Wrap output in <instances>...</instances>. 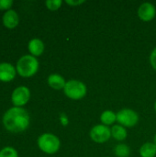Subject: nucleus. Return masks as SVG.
Instances as JSON below:
<instances>
[{"label": "nucleus", "mask_w": 156, "mask_h": 157, "mask_svg": "<svg viewBox=\"0 0 156 157\" xmlns=\"http://www.w3.org/2000/svg\"><path fill=\"white\" fill-rule=\"evenodd\" d=\"M38 147L40 148V151L47 155H54L56 154L61 147V141L60 139L49 132H45L41 134L37 141Z\"/></svg>", "instance_id": "obj_3"}, {"label": "nucleus", "mask_w": 156, "mask_h": 157, "mask_svg": "<svg viewBox=\"0 0 156 157\" xmlns=\"http://www.w3.org/2000/svg\"><path fill=\"white\" fill-rule=\"evenodd\" d=\"M13 6L12 0H0V10H9Z\"/></svg>", "instance_id": "obj_19"}, {"label": "nucleus", "mask_w": 156, "mask_h": 157, "mask_svg": "<svg viewBox=\"0 0 156 157\" xmlns=\"http://www.w3.org/2000/svg\"><path fill=\"white\" fill-rule=\"evenodd\" d=\"M16 66L10 63H0V81L1 82H10L17 75Z\"/></svg>", "instance_id": "obj_9"}, {"label": "nucleus", "mask_w": 156, "mask_h": 157, "mask_svg": "<svg viewBox=\"0 0 156 157\" xmlns=\"http://www.w3.org/2000/svg\"><path fill=\"white\" fill-rule=\"evenodd\" d=\"M117 121L125 128H131L139 122V115L131 109H122L117 113Z\"/></svg>", "instance_id": "obj_5"}, {"label": "nucleus", "mask_w": 156, "mask_h": 157, "mask_svg": "<svg viewBox=\"0 0 156 157\" xmlns=\"http://www.w3.org/2000/svg\"><path fill=\"white\" fill-rule=\"evenodd\" d=\"M45 5H46L47 8L49 10L56 11V10H58L62 6L63 1L62 0H47L45 2Z\"/></svg>", "instance_id": "obj_18"}, {"label": "nucleus", "mask_w": 156, "mask_h": 157, "mask_svg": "<svg viewBox=\"0 0 156 157\" xmlns=\"http://www.w3.org/2000/svg\"><path fill=\"white\" fill-rule=\"evenodd\" d=\"M45 49L44 42L38 38L31 39L28 43V50L30 52V54L34 57L40 56L43 53Z\"/></svg>", "instance_id": "obj_11"}, {"label": "nucleus", "mask_w": 156, "mask_h": 157, "mask_svg": "<svg viewBox=\"0 0 156 157\" xmlns=\"http://www.w3.org/2000/svg\"><path fill=\"white\" fill-rule=\"evenodd\" d=\"M60 122L62 123L63 126H67L69 124L68 116L65 113H61L60 114Z\"/></svg>", "instance_id": "obj_21"}, {"label": "nucleus", "mask_w": 156, "mask_h": 157, "mask_svg": "<svg viewBox=\"0 0 156 157\" xmlns=\"http://www.w3.org/2000/svg\"><path fill=\"white\" fill-rule=\"evenodd\" d=\"M141 157H154L156 155V145L154 143H145L140 148Z\"/></svg>", "instance_id": "obj_15"}, {"label": "nucleus", "mask_w": 156, "mask_h": 157, "mask_svg": "<svg viewBox=\"0 0 156 157\" xmlns=\"http://www.w3.org/2000/svg\"><path fill=\"white\" fill-rule=\"evenodd\" d=\"M89 136L93 142L97 144H104L111 138V129L108 126L97 124L91 129Z\"/></svg>", "instance_id": "obj_6"}, {"label": "nucleus", "mask_w": 156, "mask_h": 157, "mask_svg": "<svg viewBox=\"0 0 156 157\" xmlns=\"http://www.w3.org/2000/svg\"><path fill=\"white\" fill-rule=\"evenodd\" d=\"M114 153L117 157H129L131 155V149L127 144H120L116 145L114 149Z\"/></svg>", "instance_id": "obj_16"}, {"label": "nucleus", "mask_w": 156, "mask_h": 157, "mask_svg": "<svg viewBox=\"0 0 156 157\" xmlns=\"http://www.w3.org/2000/svg\"><path fill=\"white\" fill-rule=\"evenodd\" d=\"M3 25L7 29H14L19 23V16L14 9H9L5 12L2 17Z\"/></svg>", "instance_id": "obj_10"}, {"label": "nucleus", "mask_w": 156, "mask_h": 157, "mask_svg": "<svg viewBox=\"0 0 156 157\" xmlns=\"http://www.w3.org/2000/svg\"><path fill=\"white\" fill-rule=\"evenodd\" d=\"M48 85L52 88V89H55V90H61L64 88L65 86V84H66V80L61 75H58V74H51L48 76Z\"/></svg>", "instance_id": "obj_12"}, {"label": "nucleus", "mask_w": 156, "mask_h": 157, "mask_svg": "<svg viewBox=\"0 0 156 157\" xmlns=\"http://www.w3.org/2000/svg\"><path fill=\"white\" fill-rule=\"evenodd\" d=\"M86 1L84 0H80V1H73V0H66L65 3L69 6H79V5H82L84 4Z\"/></svg>", "instance_id": "obj_22"}, {"label": "nucleus", "mask_w": 156, "mask_h": 157, "mask_svg": "<svg viewBox=\"0 0 156 157\" xmlns=\"http://www.w3.org/2000/svg\"><path fill=\"white\" fill-rule=\"evenodd\" d=\"M154 144L156 145V133L155 135H154Z\"/></svg>", "instance_id": "obj_23"}, {"label": "nucleus", "mask_w": 156, "mask_h": 157, "mask_svg": "<svg viewBox=\"0 0 156 157\" xmlns=\"http://www.w3.org/2000/svg\"><path fill=\"white\" fill-rule=\"evenodd\" d=\"M137 14H138V17L141 20H143L144 22L152 21L155 17V6L152 3L145 2L139 6Z\"/></svg>", "instance_id": "obj_8"}, {"label": "nucleus", "mask_w": 156, "mask_h": 157, "mask_svg": "<svg viewBox=\"0 0 156 157\" xmlns=\"http://www.w3.org/2000/svg\"><path fill=\"white\" fill-rule=\"evenodd\" d=\"M128 136L127 130L125 127L121 125H113L111 128V137H113L116 141L122 142Z\"/></svg>", "instance_id": "obj_13"}, {"label": "nucleus", "mask_w": 156, "mask_h": 157, "mask_svg": "<svg viewBox=\"0 0 156 157\" xmlns=\"http://www.w3.org/2000/svg\"><path fill=\"white\" fill-rule=\"evenodd\" d=\"M30 98V90L25 86L16 87L11 95V101L14 107L22 108L25 106Z\"/></svg>", "instance_id": "obj_7"}, {"label": "nucleus", "mask_w": 156, "mask_h": 157, "mask_svg": "<svg viewBox=\"0 0 156 157\" xmlns=\"http://www.w3.org/2000/svg\"><path fill=\"white\" fill-rule=\"evenodd\" d=\"M64 95L73 100H79L84 98L87 94L86 86L80 80L71 79L68 80L63 88Z\"/></svg>", "instance_id": "obj_4"}, {"label": "nucleus", "mask_w": 156, "mask_h": 157, "mask_svg": "<svg viewBox=\"0 0 156 157\" xmlns=\"http://www.w3.org/2000/svg\"><path fill=\"white\" fill-rule=\"evenodd\" d=\"M0 157H18V154L15 148L6 146L0 151Z\"/></svg>", "instance_id": "obj_17"}, {"label": "nucleus", "mask_w": 156, "mask_h": 157, "mask_svg": "<svg viewBox=\"0 0 156 157\" xmlns=\"http://www.w3.org/2000/svg\"><path fill=\"white\" fill-rule=\"evenodd\" d=\"M29 115L28 111L23 108L18 107H12L8 109L3 118L2 122L4 127L11 132L18 133L22 132L29 125Z\"/></svg>", "instance_id": "obj_1"}, {"label": "nucleus", "mask_w": 156, "mask_h": 157, "mask_svg": "<svg viewBox=\"0 0 156 157\" xmlns=\"http://www.w3.org/2000/svg\"><path fill=\"white\" fill-rule=\"evenodd\" d=\"M150 63H151V65L154 68V70L156 71V48L154 49L153 52H151V55H150Z\"/></svg>", "instance_id": "obj_20"}, {"label": "nucleus", "mask_w": 156, "mask_h": 157, "mask_svg": "<svg viewBox=\"0 0 156 157\" xmlns=\"http://www.w3.org/2000/svg\"><path fill=\"white\" fill-rule=\"evenodd\" d=\"M106 157H108V156H106Z\"/></svg>", "instance_id": "obj_25"}, {"label": "nucleus", "mask_w": 156, "mask_h": 157, "mask_svg": "<svg viewBox=\"0 0 156 157\" xmlns=\"http://www.w3.org/2000/svg\"><path fill=\"white\" fill-rule=\"evenodd\" d=\"M40 63L38 59L31 54H26L21 56L16 64L17 73L22 77H31L39 70Z\"/></svg>", "instance_id": "obj_2"}, {"label": "nucleus", "mask_w": 156, "mask_h": 157, "mask_svg": "<svg viewBox=\"0 0 156 157\" xmlns=\"http://www.w3.org/2000/svg\"><path fill=\"white\" fill-rule=\"evenodd\" d=\"M154 110H155V112H156V101H155V103H154Z\"/></svg>", "instance_id": "obj_24"}, {"label": "nucleus", "mask_w": 156, "mask_h": 157, "mask_svg": "<svg viewBox=\"0 0 156 157\" xmlns=\"http://www.w3.org/2000/svg\"><path fill=\"white\" fill-rule=\"evenodd\" d=\"M100 121L101 124L106 126H110L117 121V113L112 110H105L100 115Z\"/></svg>", "instance_id": "obj_14"}]
</instances>
